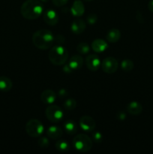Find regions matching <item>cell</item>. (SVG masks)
I'll return each mask as SVG.
<instances>
[{
  "mask_svg": "<svg viewBox=\"0 0 153 154\" xmlns=\"http://www.w3.org/2000/svg\"><path fill=\"white\" fill-rule=\"evenodd\" d=\"M43 11V5L38 0H26L20 8L21 15L27 20L38 19Z\"/></svg>",
  "mask_w": 153,
  "mask_h": 154,
  "instance_id": "1",
  "label": "cell"
},
{
  "mask_svg": "<svg viewBox=\"0 0 153 154\" xmlns=\"http://www.w3.org/2000/svg\"><path fill=\"white\" fill-rule=\"evenodd\" d=\"M32 43L37 48L40 50H47L52 48L55 38L48 29H40L33 34Z\"/></svg>",
  "mask_w": 153,
  "mask_h": 154,
  "instance_id": "2",
  "label": "cell"
},
{
  "mask_svg": "<svg viewBox=\"0 0 153 154\" xmlns=\"http://www.w3.org/2000/svg\"><path fill=\"white\" fill-rule=\"evenodd\" d=\"M48 57L52 64L55 66L64 65L68 59V51L61 45H55L51 48Z\"/></svg>",
  "mask_w": 153,
  "mask_h": 154,
  "instance_id": "3",
  "label": "cell"
},
{
  "mask_svg": "<svg viewBox=\"0 0 153 154\" xmlns=\"http://www.w3.org/2000/svg\"><path fill=\"white\" fill-rule=\"evenodd\" d=\"M72 144L77 151L86 153L92 148L93 141L91 138L86 134H79L73 138Z\"/></svg>",
  "mask_w": 153,
  "mask_h": 154,
  "instance_id": "4",
  "label": "cell"
},
{
  "mask_svg": "<svg viewBox=\"0 0 153 154\" xmlns=\"http://www.w3.org/2000/svg\"><path fill=\"white\" fill-rule=\"evenodd\" d=\"M44 127L40 120L37 119H31L26 125V132L27 135L32 138H38L43 134Z\"/></svg>",
  "mask_w": 153,
  "mask_h": 154,
  "instance_id": "5",
  "label": "cell"
},
{
  "mask_svg": "<svg viewBox=\"0 0 153 154\" xmlns=\"http://www.w3.org/2000/svg\"><path fill=\"white\" fill-rule=\"evenodd\" d=\"M45 114L49 121L57 123L61 121L64 117V113L60 107L56 105H49L45 111Z\"/></svg>",
  "mask_w": 153,
  "mask_h": 154,
  "instance_id": "6",
  "label": "cell"
},
{
  "mask_svg": "<svg viewBox=\"0 0 153 154\" xmlns=\"http://www.w3.org/2000/svg\"><path fill=\"white\" fill-rule=\"evenodd\" d=\"M118 68V63L114 57H106L102 61L101 69L105 73L113 74Z\"/></svg>",
  "mask_w": 153,
  "mask_h": 154,
  "instance_id": "7",
  "label": "cell"
},
{
  "mask_svg": "<svg viewBox=\"0 0 153 154\" xmlns=\"http://www.w3.org/2000/svg\"><path fill=\"white\" fill-rule=\"evenodd\" d=\"M80 128L85 132H92L95 129V121L90 116H82L80 119Z\"/></svg>",
  "mask_w": 153,
  "mask_h": 154,
  "instance_id": "8",
  "label": "cell"
},
{
  "mask_svg": "<svg viewBox=\"0 0 153 154\" xmlns=\"http://www.w3.org/2000/svg\"><path fill=\"white\" fill-rule=\"evenodd\" d=\"M86 65L88 70L95 72V71L98 70L99 68L100 67L101 63H100L98 56H97L96 54H89L86 58Z\"/></svg>",
  "mask_w": 153,
  "mask_h": 154,
  "instance_id": "9",
  "label": "cell"
},
{
  "mask_svg": "<svg viewBox=\"0 0 153 154\" xmlns=\"http://www.w3.org/2000/svg\"><path fill=\"white\" fill-rule=\"evenodd\" d=\"M43 19L44 22L49 26H55L58 22V16L55 11L48 9L44 11L43 14Z\"/></svg>",
  "mask_w": 153,
  "mask_h": 154,
  "instance_id": "10",
  "label": "cell"
},
{
  "mask_svg": "<svg viewBox=\"0 0 153 154\" xmlns=\"http://www.w3.org/2000/svg\"><path fill=\"white\" fill-rule=\"evenodd\" d=\"M57 95L50 89L45 90L40 94V101L45 105H52L56 100Z\"/></svg>",
  "mask_w": 153,
  "mask_h": 154,
  "instance_id": "11",
  "label": "cell"
},
{
  "mask_svg": "<svg viewBox=\"0 0 153 154\" xmlns=\"http://www.w3.org/2000/svg\"><path fill=\"white\" fill-rule=\"evenodd\" d=\"M86 28V24L83 20L81 19L74 20L70 26V29L72 32L76 35H80L83 32Z\"/></svg>",
  "mask_w": 153,
  "mask_h": 154,
  "instance_id": "12",
  "label": "cell"
},
{
  "mask_svg": "<svg viewBox=\"0 0 153 154\" xmlns=\"http://www.w3.org/2000/svg\"><path fill=\"white\" fill-rule=\"evenodd\" d=\"M70 12L74 17H80L85 12L84 5L80 0H75L70 8Z\"/></svg>",
  "mask_w": 153,
  "mask_h": 154,
  "instance_id": "13",
  "label": "cell"
},
{
  "mask_svg": "<svg viewBox=\"0 0 153 154\" xmlns=\"http://www.w3.org/2000/svg\"><path fill=\"white\" fill-rule=\"evenodd\" d=\"M92 49L96 53H102L106 51L108 48V45L104 39H95L92 42Z\"/></svg>",
  "mask_w": 153,
  "mask_h": 154,
  "instance_id": "14",
  "label": "cell"
},
{
  "mask_svg": "<svg viewBox=\"0 0 153 154\" xmlns=\"http://www.w3.org/2000/svg\"><path fill=\"white\" fill-rule=\"evenodd\" d=\"M63 131L57 126H51L46 129V135L53 140L59 139L62 137Z\"/></svg>",
  "mask_w": 153,
  "mask_h": 154,
  "instance_id": "15",
  "label": "cell"
},
{
  "mask_svg": "<svg viewBox=\"0 0 153 154\" xmlns=\"http://www.w3.org/2000/svg\"><path fill=\"white\" fill-rule=\"evenodd\" d=\"M127 111L131 115H139L142 113V106L139 102L133 101L127 105Z\"/></svg>",
  "mask_w": 153,
  "mask_h": 154,
  "instance_id": "16",
  "label": "cell"
},
{
  "mask_svg": "<svg viewBox=\"0 0 153 154\" xmlns=\"http://www.w3.org/2000/svg\"><path fill=\"white\" fill-rule=\"evenodd\" d=\"M68 65L71 68L72 70H78L80 69L83 65V59L80 55H74L70 57L68 62Z\"/></svg>",
  "mask_w": 153,
  "mask_h": 154,
  "instance_id": "17",
  "label": "cell"
},
{
  "mask_svg": "<svg viewBox=\"0 0 153 154\" xmlns=\"http://www.w3.org/2000/svg\"><path fill=\"white\" fill-rule=\"evenodd\" d=\"M120 38H121V32L116 28H112L109 30L106 35V40L110 43H116L118 42Z\"/></svg>",
  "mask_w": 153,
  "mask_h": 154,
  "instance_id": "18",
  "label": "cell"
},
{
  "mask_svg": "<svg viewBox=\"0 0 153 154\" xmlns=\"http://www.w3.org/2000/svg\"><path fill=\"white\" fill-rule=\"evenodd\" d=\"M13 87L12 81L6 76H0V90L2 92L10 91Z\"/></svg>",
  "mask_w": 153,
  "mask_h": 154,
  "instance_id": "19",
  "label": "cell"
},
{
  "mask_svg": "<svg viewBox=\"0 0 153 154\" xmlns=\"http://www.w3.org/2000/svg\"><path fill=\"white\" fill-rule=\"evenodd\" d=\"M64 129L66 133H68V135H74L77 132V126H76V123L70 120L65 121L64 124Z\"/></svg>",
  "mask_w": 153,
  "mask_h": 154,
  "instance_id": "20",
  "label": "cell"
},
{
  "mask_svg": "<svg viewBox=\"0 0 153 154\" xmlns=\"http://www.w3.org/2000/svg\"><path fill=\"white\" fill-rule=\"evenodd\" d=\"M56 148L61 153H66L70 150V144L67 141L64 140H58L55 144Z\"/></svg>",
  "mask_w": 153,
  "mask_h": 154,
  "instance_id": "21",
  "label": "cell"
},
{
  "mask_svg": "<svg viewBox=\"0 0 153 154\" xmlns=\"http://www.w3.org/2000/svg\"><path fill=\"white\" fill-rule=\"evenodd\" d=\"M134 67V64L133 61L128 60V59L123 60L121 63L122 69L124 72H130V71L133 70Z\"/></svg>",
  "mask_w": 153,
  "mask_h": 154,
  "instance_id": "22",
  "label": "cell"
},
{
  "mask_svg": "<svg viewBox=\"0 0 153 154\" xmlns=\"http://www.w3.org/2000/svg\"><path fill=\"white\" fill-rule=\"evenodd\" d=\"M63 106L67 111H72L76 107V102L74 99H68L63 103Z\"/></svg>",
  "mask_w": 153,
  "mask_h": 154,
  "instance_id": "23",
  "label": "cell"
},
{
  "mask_svg": "<svg viewBox=\"0 0 153 154\" xmlns=\"http://www.w3.org/2000/svg\"><path fill=\"white\" fill-rule=\"evenodd\" d=\"M76 51L80 54H87L90 51V47L88 44L82 42V43L78 44L76 46Z\"/></svg>",
  "mask_w": 153,
  "mask_h": 154,
  "instance_id": "24",
  "label": "cell"
},
{
  "mask_svg": "<svg viewBox=\"0 0 153 154\" xmlns=\"http://www.w3.org/2000/svg\"><path fill=\"white\" fill-rule=\"evenodd\" d=\"M38 144L39 147H41V148H47L50 145L49 139L46 137L42 136L38 139Z\"/></svg>",
  "mask_w": 153,
  "mask_h": 154,
  "instance_id": "25",
  "label": "cell"
},
{
  "mask_svg": "<svg viewBox=\"0 0 153 154\" xmlns=\"http://www.w3.org/2000/svg\"><path fill=\"white\" fill-rule=\"evenodd\" d=\"M92 138L95 143H100L103 140V136L100 132H94L92 134Z\"/></svg>",
  "mask_w": 153,
  "mask_h": 154,
  "instance_id": "26",
  "label": "cell"
},
{
  "mask_svg": "<svg viewBox=\"0 0 153 154\" xmlns=\"http://www.w3.org/2000/svg\"><path fill=\"white\" fill-rule=\"evenodd\" d=\"M87 22L89 24L92 25V24H94L98 21V16L95 14H90L86 18Z\"/></svg>",
  "mask_w": 153,
  "mask_h": 154,
  "instance_id": "27",
  "label": "cell"
},
{
  "mask_svg": "<svg viewBox=\"0 0 153 154\" xmlns=\"http://www.w3.org/2000/svg\"><path fill=\"white\" fill-rule=\"evenodd\" d=\"M52 2L54 5L57 6V7H62V6L67 4L68 0H52Z\"/></svg>",
  "mask_w": 153,
  "mask_h": 154,
  "instance_id": "28",
  "label": "cell"
},
{
  "mask_svg": "<svg viewBox=\"0 0 153 154\" xmlns=\"http://www.w3.org/2000/svg\"><path fill=\"white\" fill-rule=\"evenodd\" d=\"M58 95L60 98H64L67 97V96H68V91L65 89H61V90L58 91Z\"/></svg>",
  "mask_w": 153,
  "mask_h": 154,
  "instance_id": "29",
  "label": "cell"
},
{
  "mask_svg": "<svg viewBox=\"0 0 153 154\" xmlns=\"http://www.w3.org/2000/svg\"><path fill=\"white\" fill-rule=\"evenodd\" d=\"M116 117L120 120H124L126 118V114L123 111H119V112L117 113Z\"/></svg>",
  "mask_w": 153,
  "mask_h": 154,
  "instance_id": "30",
  "label": "cell"
},
{
  "mask_svg": "<svg viewBox=\"0 0 153 154\" xmlns=\"http://www.w3.org/2000/svg\"><path fill=\"white\" fill-rule=\"evenodd\" d=\"M136 18L137 20V21L139 23H143L144 22V17L143 15L140 13V11H138L136 14Z\"/></svg>",
  "mask_w": 153,
  "mask_h": 154,
  "instance_id": "31",
  "label": "cell"
},
{
  "mask_svg": "<svg viewBox=\"0 0 153 154\" xmlns=\"http://www.w3.org/2000/svg\"><path fill=\"white\" fill-rule=\"evenodd\" d=\"M63 71H64V72H65V73L67 74H69L70 73V72H73V70H72L71 68L70 67L68 63V64H64V66L63 67Z\"/></svg>",
  "mask_w": 153,
  "mask_h": 154,
  "instance_id": "32",
  "label": "cell"
},
{
  "mask_svg": "<svg viewBox=\"0 0 153 154\" xmlns=\"http://www.w3.org/2000/svg\"><path fill=\"white\" fill-rule=\"evenodd\" d=\"M148 10L153 13V0H150L148 3Z\"/></svg>",
  "mask_w": 153,
  "mask_h": 154,
  "instance_id": "33",
  "label": "cell"
},
{
  "mask_svg": "<svg viewBox=\"0 0 153 154\" xmlns=\"http://www.w3.org/2000/svg\"><path fill=\"white\" fill-rule=\"evenodd\" d=\"M40 2H48L49 0H40Z\"/></svg>",
  "mask_w": 153,
  "mask_h": 154,
  "instance_id": "34",
  "label": "cell"
},
{
  "mask_svg": "<svg viewBox=\"0 0 153 154\" xmlns=\"http://www.w3.org/2000/svg\"><path fill=\"white\" fill-rule=\"evenodd\" d=\"M85 1H87V2H91V1H92V0H85Z\"/></svg>",
  "mask_w": 153,
  "mask_h": 154,
  "instance_id": "35",
  "label": "cell"
}]
</instances>
